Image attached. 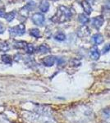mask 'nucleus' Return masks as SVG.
Instances as JSON below:
<instances>
[{
  "instance_id": "nucleus-1",
  "label": "nucleus",
  "mask_w": 110,
  "mask_h": 123,
  "mask_svg": "<svg viewBox=\"0 0 110 123\" xmlns=\"http://www.w3.org/2000/svg\"><path fill=\"white\" fill-rule=\"evenodd\" d=\"M72 16V12L68 7H65V6H60L58 9L57 13L54 15V17H52V21L53 22H65V21H68Z\"/></svg>"
},
{
  "instance_id": "nucleus-2",
  "label": "nucleus",
  "mask_w": 110,
  "mask_h": 123,
  "mask_svg": "<svg viewBox=\"0 0 110 123\" xmlns=\"http://www.w3.org/2000/svg\"><path fill=\"white\" fill-rule=\"evenodd\" d=\"M9 33L13 35H22L25 33V25L23 24H19L17 26L10 28Z\"/></svg>"
},
{
  "instance_id": "nucleus-3",
  "label": "nucleus",
  "mask_w": 110,
  "mask_h": 123,
  "mask_svg": "<svg viewBox=\"0 0 110 123\" xmlns=\"http://www.w3.org/2000/svg\"><path fill=\"white\" fill-rule=\"evenodd\" d=\"M31 19H32V21L36 25L42 26V25H45V16L43 14H41V13H35V14L32 16Z\"/></svg>"
},
{
  "instance_id": "nucleus-4",
  "label": "nucleus",
  "mask_w": 110,
  "mask_h": 123,
  "mask_svg": "<svg viewBox=\"0 0 110 123\" xmlns=\"http://www.w3.org/2000/svg\"><path fill=\"white\" fill-rule=\"evenodd\" d=\"M77 35H78V36L81 37V38L87 37L88 35H91V30H90L89 27L86 26V25H83L82 26H81L77 30Z\"/></svg>"
},
{
  "instance_id": "nucleus-5",
  "label": "nucleus",
  "mask_w": 110,
  "mask_h": 123,
  "mask_svg": "<svg viewBox=\"0 0 110 123\" xmlns=\"http://www.w3.org/2000/svg\"><path fill=\"white\" fill-rule=\"evenodd\" d=\"M104 22V20L102 16H97V17H94L92 20V25H94V27L96 29H99L103 25Z\"/></svg>"
},
{
  "instance_id": "nucleus-6",
  "label": "nucleus",
  "mask_w": 110,
  "mask_h": 123,
  "mask_svg": "<svg viewBox=\"0 0 110 123\" xmlns=\"http://www.w3.org/2000/svg\"><path fill=\"white\" fill-rule=\"evenodd\" d=\"M90 55H91V58L94 60H98L100 57V52H99V49L96 46L92 47L90 50Z\"/></svg>"
},
{
  "instance_id": "nucleus-7",
  "label": "nucleus",
  "mask_w": 110,
  "mask_h": 123,
  "mask_svg": "<svg viewBox=\"0 0 110 123\" xmlns=\"http://www.w3.org/2000/svg\"><path fill=\"white\" fill-rule=\"evenodd\" d=\"M56 62V57L53 56L46 57L42 60V63L46 67H52Z\"/></svg>"
},
{
  "instance_id": "nucleus-8",
  "label": "nucleus",
  "mask_w": 110,
  "mask_h": 123,
  "mask_svg": "<svg viewBox=\"0 0 110 123\" xmlns=\"http://www.w3.org/2000/svg\"><path fill=\"white\" fill-rule=\"evenodd\" d=\"M81 7H82L84 12H85L87 15H91V14L93 9H92L91 5L88 3L86 0H83V1L81 2Z\"/></svg>"
},
{
  "instance_id": "nucleus-9",
  "label": "nucleus",
  "mask_w": 110,
  "mask_h": 123,
  "mask_svg": "<svg viewBox=\"0 0 110 123\" xmlns=\"http://www.w3.org/2000/svg\"><path fill=\"white\" fill-rule=\"evenodd\" d=\"M92 41L94 42L95 44H101L104 41V37L103 35H100V34H95L92 36Z\"/></svg>"
},
{
  "instance_id": "nucleus-10",
  "label": "nucleus",
  "mask_w": 110,
  "mask_h": 123,
  "mask_svg": "<svg viewBox=\"0 0 110 123\" xmlns=\"http://www.w3.org/2000/svg\"><path fill=\"white\" fill-rule=\"evenodd\" d=\"M49 9V3L47 0H44L40 3L39 5V10L43 12H47L48 10Z\"/></svg>"
},
{
  "instance_id": "nucleus-11",
  "label": "nucleus",
  "mask_w": 110,
  "mask_h": 123,
  "mask_svg": "<svg viewBox=\"0 0 110 123\" xmlns=\"http://www.w3.org/2000/svg\"><path fill=\"white\" fill-rule=\"evenodd\" d=\"M37 51L40 53H47L50 51V48L46 44H41L40 46L38 47Z\"/></svg>"
},
{
  "instance_id": "nucleus-12",
  "label": "nucleus",
  "mask_w": 110,
  "mask_h": 123,
  "mask_svg": "<svg viewBox=\"0 0 110 123\" xmlns=\"http://www.w3.org/2000/svg\"><path fill=\"white\" fill-rule=\"evenodd\" d=\"M78 20H79L80 22H81V24H83V25L88 23V22H89V21H90V19L88 18L87 16L83 14V13H81V14H80L79 16H78Z\"/></svg>"
},
{
  "instance_id": "nucleus-13",
  "label": "nucleus",
  "mask_w": 110,
  "mask_h": 123,
  "mask_svg": "<svg viewBox=\"0 0 110 123\" xmlns=\"http://www.w3.org/2000/svg\"><path fill=\"white\" fill-rule=\"evenodd\" d=\"M15 16H16V12L15 11H13V12H10L9 13H7L6 14V17H5V19L7 20V21H13L14 18H15Z\"/></svg>"
},
{
  "instance_id": "nucleus-14",
  "label": "nucleus",
  "mask_w": 110,
  "mask_h": 123,
  "mask_svg": "<svg viewBox=\"0 0 110 123\" xmlns=\"http://www.w3.org/2000/svg\"><path fill=\"white\" fill-rule=\"evenodd\" d=\"M30 35H31V36L35 37V38H39V37L40 36L39 31L38 29H35V28L30 30Z\"/></svg>"
},
{
  "instance_id": "nucleus-15",
  "label": "nucleus",
  "mask_w": 110,
  "mask_h": 123,
  "mask_svg": "<svg viewBox=\"0 0 110 123\" xmlns=\"http://www.w3.org/2000/svg\"><path fill=\"white\" fill-rule=\"evenodd\" d=\"M54 39H56V40L62 42V41H64L65 39H66V35L63 33L59 32V33H58L57 35H56L55 36H54Z\"/></svg>"
},
{
  "instance_id": "nucleus-16",
  "label": "nucleus",
  "mask_w": 110,
  "mask_h": 123,
  "mask_svg": "<svg viewBox=\"0 0 110 123\" xmlns=\"http://www.w3.org/2000/svg\"><path fill=\"white\" fill-rule=\"evenodd\" d=\"M2 61L3 62L6 64H11L12 63V58L9 55H7V54H4L2 56Z\"/></svg>"
},
{
  "instance_id": "nucleus-17",
  "label": "nucleus",
  "mask_w": 110,
  "mask_h": 123,
  "mask_svg": "<svg viewBox=\"0 0 110 123\" xmlns=\"http://www.w3.org/2000/svg\"><path fill=\"white\" fill-rule=\"evenodd\" d=\"M24 50L28 53H33L35 52V48H34L33 45H31V43H27V45L26 46Z\"/></svg>"
},
{
  "instance_id": "nucleus-18",
  "label": "nucleus",
  "mask_w": 110,
  "mask_h": 123,
  "mask_svg": "<svg viewBox=\"0 0 110 123\" xmlns=\"http://www.w3.org/2000/svg\"><path fill=\"white\" fill-rule=\"evenodd\" d=\"M9 49V46L7 43L3 42V43H0V50L3 51V52H6Z\"/></svg>"
},
{
  "instance_id": "nucleus-19",
  "label": "nucleus",
  "mask_w": 110,
  "mask_h": 123,
  "mask_svg": "<svg viewBox=\"0 0 110 123\" xmlns=\"http://www.w3.org/2000/svg\"><path fill=\"white\" fill-rule=\"evenodd\" d=\"M35 7V3L31 2V3L26 5L25 7H24V9H27V12H30V11H31V10H33Z\"/></svg>"
},
{
  "instance_id": "nucleus-20",
  "label": "nucleus",
  "mask_w": 110,
  "mask_h": 123,
  "mask_svg": "<svg viewBox=\"0 0 110 123\" xmlns=\"http://www.w3.org/2000/svg\"><path fill=\"white\" fill-rule=\"evenodd\" d=\"M110 51V43H107L104 46L103 49H102V53L103 54H105V53H109Z\"/></svg>"
},
{
  "instance_id": "nucleus-21",
  "label": "nucleus",
  "mask_w": 110,
  "mask_h": 123,
  "mask_svg": "<svg viewBox=\"0 0 110 123\" xmlns=\"http://www.w3.org/2000/svg\"><path fill=\"white\" fill-rule=\"evenodd\" d=\"M6 14L7 13L5 12V11L3 9H0V17H3V18H5V17H6Z\"/></svg>"
},
{
  "instance_id": "nucleus-22",
  "label": "nucleus",
  "mask_w": 110,
  "mask_h": 123,
  "mask_svg": "<svg viewBox=\"0 0 110 123\" xmlns=\"http://www.w3.org/2000/svg\"><path fill=\"white\" fill-rule=\"evenodd\" d=\"M104 7H105L107 9H109V10H110V0H109V1L106 2L105 4H104Z\"/></svg>"
},
{
  "instance_id": "nucleus-23",
  "label": "nucleus",
  "mask_w": 110,
  "mask_h": 123,
  "mask_svg": "<svg viewBox=\"0 0 110 123\" xmlns=\"http://www.w3.org/2000/svg\"><path fill=\"white\" fill-rule=\"evenodd\" d=\"M3 32H4V27L0 24V34H3Z\"/></svg>"
},
{
  "instance_id": "nucleus-24",
  "label": "nucleus",
  "mask_w": 110,
  "mask_h": 123,
  "mask_svg": "<svg viewBox=\"0 0 110 123\" xmlns=\"http://www.w3.org/2000/svg\"><path fill=\"white\" fill-rule=\"evenodd\" d=\"M86 1H87L88 3H89L91 5V4H93V3H95V0H86Z\"/></svg>"
}]
</instances>
